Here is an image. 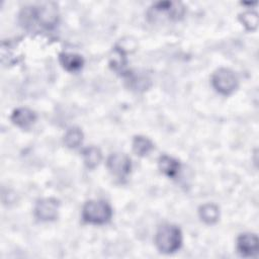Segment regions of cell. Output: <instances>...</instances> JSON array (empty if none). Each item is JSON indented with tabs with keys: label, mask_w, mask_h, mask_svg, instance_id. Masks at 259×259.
Segmentation results:
<instances>
[{
	"label": "cell",
	"mask_w": 259,
	"mask_h": 259,
	"mask_svg": "<svg viewBox=\"0 0 259 259\" xmlns=\"http://www.w3.org/2000/svg\"><path fill=\"white\" fill-rule=\"evenodd\" d=\"M107 167L109 171L117 177H124L131 172L132 163L131 159L120 153H115L109 156L107 160Z\"/></svg>",
	"instance_id": "6"
},
{
	"label": "cell",
	"mask_w": 259,
	"mask_h": 259,
	"mask_svg": "<svg viewBox=\"0 0 259 259\" xmlns=\"http://www.w3.org/2000/svg\"><path fill=\"white\" fill-rule=\"evenodd\" d=\"M157 248L162 253L176 252L182 244V234L179 228L173 225H164L159 228L155 236Z\"/></svg>",
	"instance_id": "1"
},
{
	"label": "cell",
	"mask_w": 259,
	"mask_h": 259,
	"mask_svg": "<svg viewBox=\"0 0 259 259\" xmlns=\"http://www.w3.org/2000/svg\"><path fill=\"white\" fill-rule=\"evenodd\" d=\"M82 154H83V159H84V163H85L86 167H88L90 169L95 168L99 164V162L101 161V158H102L100 150L93 146L84 149Z\"/></svg>",
	"instance_id": "12"
},
{
	"label": "cell",
	"mask_w": 259,
	"mask_h": 259,
	"mask_svg": "<svg viewBox=\"0 0 259 259\" xmlns=\"http://www.w3.org/2000/svg\"><path fill=\"white\" fill-rule=\"evenodd\" d=\"M11 120L19 127L26 128L34 123V121L36 120V114L28 108L20 107L13 111L11 115Z\"/></svg>",
	"instance_id": "9"
},
{
	"label": "cell",
	"mask_w": 259,
	"mask_h": 259,
	"mask_svg": "<svg viewBox=\"0 0 259 259\" xmlns=\"http://www.w3.org/2000/svg\"><path fill=\"white\" fill-rule=\"evenodd\" d=\"M211 84L221 94L229 95L237 88L238 79L231 70L221 68L213 73L211 77Z\"/></svg>",
	"instance_id": "4"
},
{
	"label": "cell",
	"mask_w": 259,
	"mask_h": 259,
	"mask_svg": "<svg viewBox=\"0 0 259 259\" xmlns=\"http://www.w3.org/2000/svg\"><path fill=\"white\" fill-rule=\"evenodd\" d=\"M159 168L160 170L169 177H175L180 169V163L172 157L163 155L159 158Z\"/></svg>",
	"instance_id": "11"
},
{
	"label": "cell",
	"mask_w": 259,
	"mask_h": 259,
	"mask_svg": "<svg viewBox=\"0 0 259 259\" xmlns=\"http://www.w3.org/2000/svg\"><path fill=\"white\" fill-rule=\"evenodd\" d=\"M219 207L212 203H206L199 207V217L206 224H214L219 220Z\"/></svg>",
	"instance_id": "13"
},
{
	"label": "cell",
	"mask_w": 259,
	"mask_h": 259,
	"mask_svg": "<svg viewBox=\"0 0 259 259\" xmlns=\"http://www.w3.org/2000/svg\"><path fill=\"white\" fill-rule=\"evenodd\" d=\"M62 66L70 72L78 71L82 68L84 61L80 55L72 53H62L59 56Z\"/></svg>",
	"instance_id": "10"
},
{
	"label": "cell",
	"mask_w": 259,
	"mask_h": 259,
	"mask_svg": "<svg viewBox=\"0 0 259 259\" xmlns=\"http://www.w3.org/2000/svg\"><path fill=\"white\" fill-rule=\"evenodd\" d=\"M241 22L248 30H254L258 24V16L255 12H245L240 16Z\"/></svg>",
	"instance_id": "16"
},
{
	"label": "cell",
	"mask_w": 259,
	"mask_h": 259,
	"mask_svg": "<svg viewBox=\"0 0 259 259\" xmlns=\"http://www.w3.org/2000/svg\"><path fill=\"white\" fill-rule=\"evenodd\" d=\"M111 207L101 200L87 201L82 209V218L90 224H104L111 218Z\"/></svg>",
	"instance_id": "3"
},
{
	"label": "cell",
	"mask_w": 259,
	"mask_h": 259,
	"mask_svg": "<svg viewBox=\"0 0 259 259\" xmlns=\"http://www.w3.org/2000/svg\"><path fill=\"white\" fill-rule=\"evenodd\" d=\"M153 15L156 16H166L169 19H179L184 14V6L179 2H157L151 7Z\"/></svg>",
	"instance_id": "5"
},
{
	"label": "cell",
	"mask_w": 259,
	"mask_h": 259,
	"mask_svg": "<svg viewBox=\"0 0 259 259\" xmlns=\"http://www.w3.org/2000/svg\"><path fill=\"white\" fill-rule=\"evenodd\" d=\"M153 148V143L148 138L143 136H137L134 138L133 149L137 155L146 156L152 151Z\"/></svg>",
	"instance_id": "14"
},
{
	"label": "cell",
	"mask_w": 259,
	"mask_h": 259,
	"mask_svg": "<svg viewBox=\"0 0 259 259\" xmlns=\"http://www.w3.org/2000/svg\"><path fill=\"white\" fill-rule=\"evenodd\" d=\"M24 24L28 25L33 22H37L45 28H52L57 24L58 11L57 8L47 3L38 7H31L24 10Z\"/></svg>",
	"instance_id": "2"
},
{
	"label": "cell",
	"mask_w": 259,
	"mask_h": 259,
	"mask_svg": "<svg viewBox=\"0 0 259 259\" xmlns=\"http://www.w3.org/2000/svg\"><path fill=\"white\" fill-rule=\"evenodd\" d=\"M83 139V133L78 127L69 128L64 136V143L69 148L78 147Z\"/></svg>",
	"instance_id": "15"
},
{
	"label": "cell",
	"mask_w": 259,
	"mask_h": 259,
	"mask_svg": "<svg viewBox=\"0 0 259 259\" xmlns=\"http://www.w3.org/2000/svg\"><path fill=\"white\" fill-rule=\"evenodd\" d=\"M258 237L255 234L245 233L239 236L237 248L241 255L245 257H252L258 253Z\"/></svg>",
	"instance_id": "8"
},
{
	"label": "cell",
	"mask_w": 259,
	"mask_h": 259,
	"mask_svg": "<svg viewBox=\"0 0 259 259\" xmlns=\"http://www.w3.org/2000/svg\"><path fill=\"white\" fill-rule=\"evenodd\" d=\"M59 203L54 198L39 200L34 208L35 217L41 221H53L58 215Z\"/></svg>",
	"instance_id": "7"
}]
</instances>
